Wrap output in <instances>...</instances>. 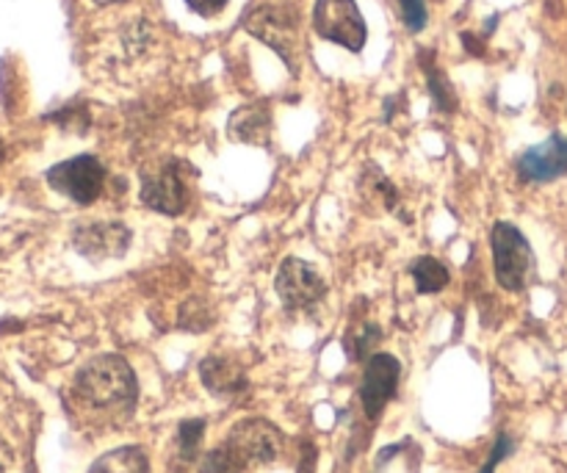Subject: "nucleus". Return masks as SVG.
Listing matches in <instances>:
<instances>
[{
	"instance_id": "nucleus-9",
	"label": "nucleus",
	"mask_w": 567,
	"mask_h": 473,
	"mask_svg": "<svg viewBox=\"0 0 567 473\" xmlns=\"http://www.w3.org/2000/svg\"><path fill=\"white\" fill-rule=\"evenodd\" d=\"M399 385V360L393 354H371L369 366H365L363 385H360V402L369 419L385 410V404L391 402L393 393Z\"/></svg>"
},
{
	"instance_id": "nucleus-21",
	"label": "nucleus",
	"mask_w": 567,
	"mask_h": 473,
	"mask_svg": "<svg viewBox=\"0 0 567 473\" xmlns=\"http://www.w3.org/2000/svg\"><path fill=\"white\" fill-rule=\"evenodd\" d=\"M186 3H188V9L194 11V14L214 17V14H219L221 9H225L227 0H186Z\"/></svg>"
},
{
	"instance_id": "nucleus-10",
	"label": "nucleus",
	"mask_w": 567,
	"mask_h": 473,
	"mask_svg": "<svg viewBox=\"0 0 567 473\" xmlns=\"http://www.w3.org/2000/svg\"><path fill=\"white\" fill-rule=\"evenodd\" d=\"M518 172L526 183L557 181L559 175L567 172V138L557 133V136H551L548 142H543L540 147H532L529 153L520 158Z\"/></svg>"
},
{
	"instance_id": "nucleus-25",
	"label": "nucleus",
	"mask_w": 567,
	"mask_h": 473,
	"mask_svg": "<svg viewBox=\"0 0 567 473\" xmlns=\"http://www.w3.org/2000/svg\"><path fill=\"white\" fill-rule=\"evenodd\" d=\"M3 158H6V147H3V142H0V164H3Z\"/></svg>"
},
{
	"instance_id": "nucleus-12",
	"label": "nucleus",
	"mask_w": 567,
	"mask_h": 473,
	"mask_svg": "<svg viewBox=\"0 0 567 473\" xmlns=\"http://www.w3.org/2000/svg\"><path fill=\"white\" fill-rule=\"evenodd\" d=\"M199 377H203V385L216 397H236L238 391L247 388L241 366L230 358H219V354H210L199 363Z\"/></svg>"
},
{
	"instance_id": "nucleus-19",
	"label": "nucleus",
	"mask_w": 567,
	"mask_h": 473,
	"mask_svg": "<svg viewBox=\"0 0 567 473\" xmlns=\"http://www.w3.org/2000/svg\"><path fill=\"white\" fill-rule=\"evenodd\" d=\"M377 341H380V327L377 325H363V330L354 332L352 338V358L365 360L371 352H374Z\"/></svg>"
},
{
	"instance_id": "nucleus-8",
	"label": "nucleus",
	"mask_w": 567,
	"mask_h": 473,
	"mask_svg": "<svg viewBox=\"0 0 567 473\" xmlns=\"http://www.w3.org/2000/svg\"><path fill=\"white\" fill-rule=\"evenodd\" d=\"M142 203L147 208L158 210V214L177 216L186 210L188 205V186L181 175V164L169 161V164L158 166L153 175H144L142 183Z\"/></svg>"
},
{
	"instance_id": "nucleus-18",
	"label": "nucleus",
	"mask_w": 567,
	"mask_h": 473,
	"mask_svg": "<svg viewBox=\"0 0 567 473\" xmlns=\"http://www.w3.org/2000/svg\"><path fill=\"white\" fill-rule=\"evenodd\" d=\"M426 72H430V89H432V97H435V103L441 105V111H454L457 109V97H454V89L449 86L446 75H443L437 66H426Z\"/></svg>"
},
{
	"instance_id": "nucleus-17",
	"label": "nucleus",
	"mask_w": 567,
	"mask_h": 473,
	"mask_svg": "<svg viewBox=\"0 0 567 473\" xmlns=\"http://www.w3.org/2000/svg\"><path fill=\"white\" fill-rule=\"evenodd\" d=\"M241 469L244 465L233 457L230 449L221 446V449H214V452H208L203 460H199L197 473H241Z\"/></svg>"
},
{
	"instance_id": "nucleus-23",
	"label": "nucleus",
	"mask_w": 567,
	"mask_h": 473,
	"mask_svg": "<svg viewBox=\"0 0 567 473\" xmlns=\"http://www.w3.org/2000/svg\"><path fill=\"white\" fill-rule=\"evenodd\" d=\"M9 469H11V449L9 443L0 438V473H9Z\"/></svg>"
},
{
	"instance_id": "nucleus-2",
	"label": "nucleus",
	"mask_w": 567,
	"mask_h": 473,
	"mask_svg": "<svg viewBox=\"0 0 567 473\" xmlns=\"http://www.w3.org/2000/svg\"><path fill=\"white\" fill-rule=\"evenodd\" d=\"M493 264H496L498 286L507 291H524L535 271V255L524 233L509 222H498L491 236Z\"/></svg>"
},
{
	"instance_id": "nucleus-24",
	"label": "nucleus",
	"mask_w": 567,
	"mask_h": 473,
	"mask_svg": "<svg viewBox=\"0 0 567 473\" xmlns=\"http://www.w3.org/2000/svg\"><path fill=\"white\" fill-rule=\"evenodd\" d=\"M97 6H111V3H122V0H94Z\"/></svg>"
},
{
	"instance_id": "nucleus-15",
	"label": "nucleus",
	"mask_w": 567,
	"mask_h": 473,
	"mask_svg": "<svg viewBox=\"0 0 567 473\" xmlns=\"http://www.w3.org/2000/svg\"><path fill=\"white\" fill-rule=\"evenodd\" d=\"M413 277H415V288H419V294H435L449 286V269L435 258L415 260Z\"/></svg>"
},
{
	"instance_id": "nucleus-14",
	"label": "nucleus",
	"mask_w": 567,
	"mask_h": 473,
	"mask_svg": "<svg viewBox=\"0 0 567 473\" xmlns=\"http://www.w3.org/2000/svg\"><path fill=\"white\" fill-rule=\"evenodd\" d=\"M89 473H150V463L142 449L122 446L114 452L103 454Z\"/></svg>"
},
{
	"instance_id": "nucleus-3",
	"label": "nucleus",
	"mask_w": 567,
	"mask_h": 473,
	"mask_svg": "<svg viewBox=\"0 0 567 473\" xmlns=\"http://www.w3.org/2000/svg\"><path fill=\"white\" fill-rule=\"evenodd\" d=\"M244 28L252 33L255 39L275 48L282 59L291 66H297V55L302 50V37H299V17L297 11L288 6H260V9L249 11Z\"/></svg>"
},
{
	"instance_id": "nucleus-22",
	"label": "nucleus",
	"mask_w": 567,
	"mask_h": 473,
	"mask_svg": "<svg viewBox=\"0 0 567 473\" xmlns=\"http://www.w3.org/2000/svg\"><path fill=\"white\" fill-rule=\"evenodd\" d=\"M509 452H513V441H509V438L507 435H498V443H496V452H493V457L491 460H487V465H485V469H482L480 473H493V471H496V465L498 463H502V460L504 457H507V454Z\"/></svg>"
},
{
	"instance_id": "nucleus-20",
	"label": "nucleus",
	"mask_w": 567,
	"mask_h": 473,
	"mask_svg": "<svg viewBox=\"0 0 567 473\" xmlns=\"http://www.w3.org/2000/svg\"><path fill=\"white\" fill-rule=\"evenodd\" d=\"M399 3H402V14H404V22H408L410 31H421L426 22L424 0H399Z\"/></svg>"
},
{
	"instance_id": "nucleus-1",
	"label": "nucleus",
	"mask_w": 567,
	"mask_h": 473,
	"mask_svg": "<svg viewBox=\"0 0 567 473\" xmlns=\"http://www.w3.org/2000/svg\"><path fill=\"white\" fill-rule=\"evenodd\" d=\"M75 393L89 408L127 413L136 402V374L120 354H100L78 371Z\"/></svg>"
},
{
	"instance_id": "nucleus-5",
	"label": "nucleus",
	"mask_w": 567,
	"mask_h": 473,
	"mask_svg": "<svg viewBox=\"0 0 567 473\" xmlns=\"http://www.w3.org/2000/svg\"><path fill=\"white\" fill-rule=\"evenodd\" d=\"M50 188L64 194L78 205H89L103 194L105 166L94 155H78V158L61 161L48 172Z\"/></svg>"
},
{
	"instance_id": "nucleus-6",
	"label": "nucleus",
	"mask_w": 567,
	"mask_h": 473,
	"mask_svg": "<svg viewBox=\"0 0 567 473\" xmlns=\"http://www.w3.org/2000/svg\"><path fill=\"white\" fill-rule=\"evenodd\" d=\"M313 28L319 37L360 50L365 44V20L354 0H316Z\"/></svg>"
},
{
	"instance_id": "nucleus-7",
	"label": "nucleus",
	"mask_w": 567,
	"mask_h": 473,
	"mask_svg": "<svg viewBox=\"0 0 567 473\" xmlns=\"http://www.w3.org/2000/svg\"><path fill=\"white\" fill-rule=\"evenodd\" d=\"M277 294H280L282 305L291 310L310 308V305L321 302L327 294V282L321 280L319 271L308 266L299 258H288L277 271Z\"/></svg>"
},
{
	"instance_id": "nucleus-13",
	"label": "nucleus",
	"mask_w": 567,
	"mask_h": 473,
	"mask_svg": "<svg viewBox=\"0 0 567 473\" xmlns=\"http://www.w3.org/2000/svg\"><path fill=\"white\" fill-rule=\"evenodd\" d=\"M269 109L264 105H244L233 114L230 120V136L233 142H247V144H264L269 136Z\"/></svg>"
},
{
	"instance_id": "nucleus-11",
	"label": "nucleus",
	"mask_w": 567,
	"mask_h": 473,
	"mask_svg": "<svg viewBox=\"0 0 567 473\" xmlns=\"http://www.w3.org/2000/svg\"><path fill=\"white\" fill-rule=\"evenodd\" d=\"M131 244V233L125 225L103 222V225H86L75 233V247L89 258H120Z\"/></svg>"
},
{
	"instance_id": "nucleus-4",
	"label": "nucleus",
	"mask_w": 567,
	"mask_h": 473,
	"mask_svg": "<svg viewBox=\"0 0 567 473\" xmlns=\"http://www.w3.org/2000/svg\"><path fill=\"white\" fill-rule=\"evenodd\" d=\"M225 446L241 465H269L282 454L286 438L271 421L247 419L233 426Z\"/></svg>"
},
{
	"instance_id": "nucleus-16",
	"label": "nucleus",
	"mask_w": 567,
	"mask_h": 473,
	"mask_svg": "<svg viewBox=\"0 0 567 473\" xmlns=\"http://www.w3.org/2000/svg\"><path fill=\"white\" fill-rule=\"evenodd\" d=\"M203 432H205V421L203 419H192V421H183L177 426V449H181V457L186 463H192L197 457V446L203 441Z\"/></svg>"
}]
</instances>
